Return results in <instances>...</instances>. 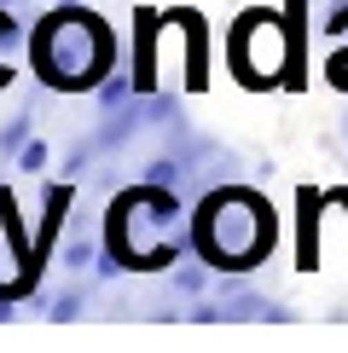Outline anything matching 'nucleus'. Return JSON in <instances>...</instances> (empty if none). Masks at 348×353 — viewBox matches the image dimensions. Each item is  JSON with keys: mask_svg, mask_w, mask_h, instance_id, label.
Wrapping results in <instances>:
<instances>
[{"mask_svg": "<svg viewBox=\"0 0 348 353\" xmlns=\"http://www.w3.org/2000/svg\"><path fill=\"white\" fill-rule=\"evenodd\" d=\"M139 128H145L139 105H122V110H99V122H93V139H99V151H105V157H122L128 145L139 139Z\"/></svg>", "mask_w": 348, "mask_h": 353, "instance_id": "6e6552de", "label": "nucleus"}, {"mask_svg": "<svg viewBox=\"0 0 348 353\" xmlns=\"http://www.w3.org/2000/svg\"><path fill=\"white\" fill-rule=\"evenodd\" d=\"M342 145H348V110H342Z\"/></svg>", "mask_w": 348, "mask_h": 353, "instance_id": "dca6fc26", "label": "nucleus"}, {"mask_svg": "<svg viewBox=\"0 0 348 353\" xmlns=\"http://www.w3.org/2000/svg\"><path fill=\"white\" fill-rule=\"evenodd\" d=\"M12 319H18V296H12V290H0V325H12Z\"/></svg>", "mask_w": 348, "mask_h": 353, "instance_id": "2eb2a0df", "label": "nucleus"}, {"mask_svg": "<svg viewBox=\"0 0 348 353\" xmlns=\"http://www.w3.org/2000/svg\"><path fill=\"white\" fill-rule=\"evenodd\" d=\"M93 284H99L93 272H70V284L47 296V307H41V319H47V325H76V319L87 313V296H93Z\"/></svg>", "mask_w": 348, "mask_h": 353, "instance_id": "1a4fd4ad", "label": "nucleus"}, {"mask_svg": "<svg viewBox=\"0 0 348 353\" xmlns=\"http://www.w3.org/2000/svg\"><path fill=\"white\" fill-rule=\"evenodd\" d=\"M0 6H18V0H0Z\"/></svg>", "mask_w": 348, "mask_h": 353, "instance_id": "a211bd4d", "label": "nucleus"}, {"mask_svg": "<svg viewBox=\"0 0 348 353\" xmlns=\"http://www.w3.org/2000/svg\"><path fill=\"white\" fill-rule=\"evenodd\" d=\"M29 134H35V99H29V105L12 116L6 128H0V163H12V157L23 151V145H29Z\"/></svg>", "mask_w": 348, "mask_h": 353, "instance_id": "f8f14e48", "label": "nucleus"}, {"mask_svg": "<svg viewBox=\"0 0 348 353\" xmlns=\"http://www.w3.org/2000/svg\"><path fill=\"white\" fill-rule=\"evenodd\" d=\"M215 284H221V272H215L203 255H180L174 267H163V290H168V301H203Z\"/></svg>", "mask_w": 348, "mask_h": 353, "instance_id": "39448f33", "label": "nucleus"}, {"mask_svg": "<svg viewBox=\"0 0 348 353\" xmlns=\"http://www.w3.org/2000/svg\"><path fill=\"white\" fill-rule=\"evenodd\" d=\"M29 52V23L18 18V6H0V87H12V58Z\"/></svg>", "mask_w": 348, "mask_h": 353, "instance_id": "9d476101", "label": "nucleus"}, {"mask_svg": "<svg viewBox=\"0 0 348 353\" xmlns=\"http://www.w3.org/2000/svg\"><path fill=\"white\" fill-rule=\"evenodd\" d=\"M279 243V214L244 180H215L192 197V255H203L221 278H244Z\"/></svg>", "mask_w": 348, "mask_h": 353, "instance_id": "f03ea898", "label": "nucleus"}, {"mask_svg": "<svg viewBox=\"0 0 348 353\" xmlns=\"http://www.w3.org/2000/svg\"><path fill=\"white\" fill-rule=\"evenodd\" d=\"M12 168L29 174V180H35V174H47V168H52V145L41 139V134H29V145H23L18 157H12Z\"/></svg>", "mask_w": 348, "mask_h": 353, "instance_id": "ddd939ff", "label": "nucleus"}, {"mask_svg": "<svg viewBox=\"0 0 348 353\" xmlns=\"http://www.w3.org/2000/svg\"><path fill=\"white\" fill-rule=\"evenodd\" d=\"M221 313H226V325H290V307L279 296H255V290H238V296H226L221 301Z\"/></svg>", "mask_w": 348, "mask_h": 353, "instance_id": "0eeeda50", "label": "nucleus"}, {"mask_svg": "<svg viewBox=\"0 0 348 353\" xmlns=\"http://www.w3.org/2000/svg\"><path fill=\"white\" fill-rule=\"evenodd\" d=\"M105 255L122 272H163L192 255V197L157 180H134L105 209Z\"/></svg>", "mask_w": 348, "mask_h": 353, "instance_id": "f257e3e1", "label": "nucleus"}, {"mask_svg": "<svg viewBox=\"0 0 348 353\" xmlns=\"http://www.w3.org/2000/svg\"><path fill=\"white\" fill-rule=\"evenodd\" d=\"M99 255H105V226H87V220H70L64 238H58V267L64 272H93Z\"/></svg>", "mask_w": 348, "mask_h": 353, "instance_id": "423d86ee", "label": "nucleus"}, {"mask_svg": "<svg viewBox=\"0 0 348 353\" xmlns=\"http://www.w3.org/2000/svg\"><path fill=\"white\" fill-rule=\"evenodd\" d=\"M186 325H226V313H221V301H197V307H186Z\"/></svg>", "mask_w": 348, "mask_h": 353, "instance_id": "4468645a", "label": "nucleus"}, {"mask_svg": "<svg viewBox=\"0 0 348 353\" xmlns=\"http://www.w3.org/2000/svg\"><path fill=\"white\" fill-rule=\"evenodd\" d=\"M226 58H232V70H238L244 87H273L279 70H284V58H290L284 18L279 12H244L232 23V35H226Z\"/></svg>", "mask_w": 348, "mask_h": 353, "instance_id": "20e7f679", "label": "nucleus"}, {"mask_svg": "<svg viewBox=\"0 0 348 353\" xmlns=\"http://www.w3.org/2000/svg\"><path fill=\"white\" fill-rule=\"evenodd\" d=\"M93 157H105V151H99V139H93V128H87V134L81 139H70V151L64 157H58V180H87V174H93Z\"/></svg>", "mask_w": 348, "mask_h": 353, "instance_id": "9b49d317", "label": "nucleus"}, {"mask_svg": "<svg viewBox=\"0 0 348 353\" xmlns=\"http://www.w3.org/2000/svg\"><path fill=\"white\" fill-rule=\"evenodd\" d=\"M58 6H81V0H58Z\"/></svg>", "mask_w": 348, "mask_h": 353, "instance_id": "f3484780", "label": "nucleus"}, {"mask_svg": "<svg viewBox=\"0 0 348 353\" xmlns=\"http://www.w3.org/2000/svg\"><path fill=\"white\" fill-rule=\"evenodd\" d=\"M29 70L47 93H93L99 81L116 70V35L99 12L81 6H58L41 12L29 23Z\"/></svg>", "mask_w": 348, "mask_h": 353, "instance_id": "7ed1b4c3", "label": "nucleus"}]
</instances>
